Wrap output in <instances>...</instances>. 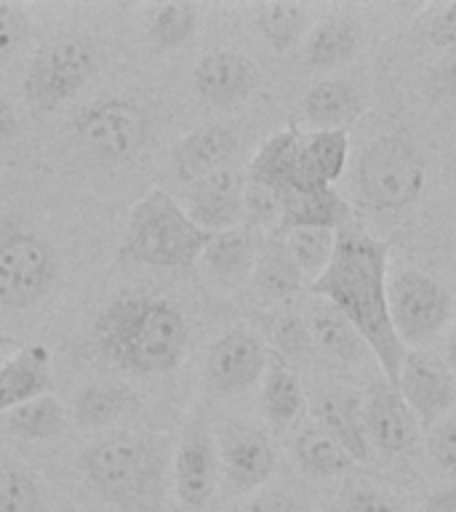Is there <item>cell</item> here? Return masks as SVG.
Listing matches in <instances>:
<instances>
[{"mask_svg": "<svg viewBox=\"0 0 456 512\" xmlns=\"http://www.w3.org/2000/svg\"><path fill=\"white\" fill-rule=\"evenodd\" d=\"M291 448H294L296 464L310 478H339V475H347L355 464L350 454L331 435L320 430L318 424L299 427L294 440H291Z\"/></svg>", "mask_w": 456, "mask_h": 512, "instance_id": "83f0119b", "label": "cell"}, {"mask_svg": "<svg viewBox=\"0 0 456 512\" xmlns=\"http://www.w3.org/2000/svg\"><path fill=\"white\" fill-rule=\"evenodd\" d=\"M6 427L19 438L54 440L67 430V411L59 400L48 392L40 398L11 408L6 414Z\"/></svg>", "mask_w": 456, "mask_h": 512, "instance_id": "1f68e13d", "label": "cell"}, {"mask_svg": "<svg viewBox=\"0 0 456 512\" xmlns=\"http://www.w3.org/2000/svg\"><path fill=\"white\" fill-rule=\"evenodd\" d=\"M280 200V224L272 235H283L299 227H326V230H342L352 222L350 203L334 190L294 192L286 190L278 195Z\"/></svg>", "mask_w": 456, "mask_h": 512, "instance_id": "7402d4cb", "label": "cell"}, {"mask_svg": "<svg viewBox=\"0 0 456 512\" xmlns=\"http://www.w3.org/2000/svg\"><path fill=\"white\" fill-rule=\"evenodd\" d=\"M360 192L376 211L408 208L424 187V163L403 136H379L360 155Z\"/></svg>", "mask_w": 456, "mask_h": 512, "instance_id": "8992f818", "label": "cell"}, {"mask_svg": "<svg viewBox=\"0 0 456 512\" xmlns=\"http://www.w3.org/2000/svg\"><path fill=\"white\" fill-rule=\"evenodd\" d=\"M16 110L6 96L0 94V144H6L16 134Z\"/></svg>", "mask_w": 456, "mask_h": 512, "instance_id": "ee69618b", "label": "cell"}, {"mask_svg": "<svg viewBox=\"0 0 456 512\" xmlns=\"http://www.w3.org/2000/svg\"><path fill=\"white\" fill-rule=\"evenodd\" d=\"M424 38L438 48H456V0L432 3L422 14Z\"/></svg>", "mask_w": 456, "mask_h": 512, "instance_id": "f35d334b", "label": "cell"}, {"mask_svg": "<svg viewBox=\"0 0 456 512\" xmlns=\"http://www.w3.org/2000/svg\"><path fill=\"white\" fill-rule=\"evenodd\" d=\"M43 494L38 478L24 464H0V512H40Z\"/></svg>", "mask_w": 456, "mask_h": 512, "instance_id": "e575fe53", "label": "cell"}, {"mask_svg": "<svg viewBox=\"0 0 456 512\" xmlns=\"http://www.w3.org/2000/svg\"><path fill=\"white\" fill-rule=\"evenodd\" d=\"M136 398L126 384L120 382H94L86 384L75 395L72 411L75 419L86 427H112L118 424L128 411H134Z\"/></svg>", "mask_w": 456, "mask_h": 512, "instance_id": "f546056e", "label": "cell"}, {"mask_svg": "<svg viewBox=\"0 0 456 512\" xmlns=\"http://www.w3.org/2000/svg\"><path fill=\"white\" fill-rule=\"evenodd\" d=\"M334 512H403V507L384 486L350 475L336 494Z\"/></svg>", "mask_w": 456, "mask_h": 512, "instance_id": "d590c367", "label": "cell"}, {"mask_svg": "<svg viewBox=\"0 0 456 512\" xmlns=\"http://www.w3.org/2000/svg\"><path fill=\"white\" fill-rule=\"evenodd\" d=\"M72 131L78 142L99 158L126 160L147 139V115L128 99H96L75 115Z\"/></svg>", "mask_w": 456, "mask_h": 512, "instance_id": "9c48e42d", "label": "cell"}, {"mask_svg": "<svg viewBox=\"0 0 456 512\" xmlns=\"http://www.w3.org/2000/svg\"><path fill=\"white\" fill-rule=\"evenodd\" d=\"M262 240L264 235L248 230L243 224L232 230L214 232L200 254V264L216 286H222L224 291H235L251 280Z\"/></svg>", "mask_w": 456, "mask_h": 512, "instance_id": "ac0fdd59", "label": "cell"}, {"mask_svg": "<svg viewBox=\"0 0 456 512\" xmlns=\"http://www.w3.org/2000/svg\"><path fill=\"white\" fill-rule=\"evenodd\" d=\"M435 83H438V88L443 94L456 96V48L438 64V70H435Z\"/></svg>", "mask_w": 456, "mask_h": 512, "instance_id": "7bdbcfd3", "label": "cell"}, {"mask_svg": "<svg viewBox=\"0 0 456 512\" xmlns=\"http://www.w3.org/2000/svg\"><path fill=\"white\" fill-rule=\"evenodd\" d=\"M243 227L259 232V235H272L280 224V200L278 195L262 184L248 182L243 192Z\"/></svg>", "mask_w": 456, "mask_h": 512, "instance_id": "8d00e7d4", "label": "cell"}, {"mask_svg": "<svg viewBox=\"0 0 456 512\" xmlns=\"http://www.w3.org/2000/svg\"><path fill=\"white\" fill-rule=\"evenodd\" d=\"M27 38V14L19 6L0 3V59H8Z\"/></svg>", "mask_w": 456, "mask_h": 512, "instance_id": "ab89813d", "label": "cell"}, {"mask_svg": "<svg viewBox=\"0 0 456 512\" xmlns=\"http://www.w3.org/2000/svg\"><path fill=\"white\" fill-rule=\"evenodd\" d=\"M83 472L102 502L123 512H160L171 456L158 435L112 432L83 454Z\"/></svg>", "mask_w": 456, "mask_h": 512, "instance_id": "3957f363", "label": "cell"}, {"mask_svg": "<svg viewBox=\"0 0 456 512\" xmlns=\"http://www.w3.org/2000/svg\"><path fill=\"white\" fill-rule=\"evenodd\" d=\"M96 70V48L83 35L48 40L24 72V99L35 112H51L80 94Z\"/></svg>", "mask_w": 456, "mask_h": 512, "instance_id": "5b68a950", "label": "cell"}, {"mask_svg": "<svg viewBox=\"0 0 456 512\" xmlns=\"http://www.w3.org/2000/svg\"><path fill=\"white\" fill-rule=\"evenodd\" d=\"M238 144V134L224 123H208V126L195 128L190 134H184L171 152L176 176L184 184H192L219 168L230 166V160L238 152Z\"/></svg>", "mask_w": 456, "mask_h": 512, "instance_id": "d6986e66", "label": "cell"}, {"mask_svg": "<svg viewBox=\"0 0 456 512\" xmlns=\"http://www.w3.org/2000/svg\"><path fill=\"white\" fill-rule=\"evenodd\" d=\"M208 238L171 192L152 187L128 214L120 254L150 267H192L200 262Z\"/></svg>", "mask_w": 456, "mask_h": 512, "instance_id": "277c9868", "label": "cell"}, {"mask_svg": "<svg viewBox=\"0 0 456 512\" xmlns=\"http://www.w3.org/2000/svg\"><path fill=\"white\" fill-rule=\"evenodd\" d=\"M304 406L307 400L296 374L286 366V360L270 355V366L262 376V411L267 422L275 430H288L302 419Z\"/></svg>", "mask_w": 456, "mask_h": 512, "instance_id": "484cf974", "label": "cell"}, {"mask_svg": "<svg viewBox=\"0 0 456 512\" xmlns=\"http://www.w3.org/2000/svg\"><path fill=\"white\" fill-rule=\"evenodd\" d=\"M347 150H350L347 131H323V128L302 131L296 144L294 182L288 190L315 192L334 187L347 163Z\"/></svg>", "mask_w": 456, "mask_h": 512, "instance_id": "e0dca14e", "label": "cell"}, {"mask_svg": "<svg viewBox=\"0 0 456 512\" xmlns=\"http://www.w3.org/2000/svg\"><path fill=\"white\" fill-rule=\"evenodd\" d=\"M256 80H259V72L254 62L238 51H211L200 56L192 72V83L200 99H206L219 110L246 102L256 88Z\"/></svg>", "mask_w": 456, "mask_h": 512, "instance_id": "2e32d148", "label": "cell"}, {"mask_svg": "<svg viewBox=\"0 0 456 512\" xmlns=\"http://www.w3.org/2000/svg\"><path fill=\"white\" fill-rule=\"evenodd\" d=\"M171 480L176 499L187 510H203L214 499L219 480V451L203 416H195L184 427L182 440L176 443L171 456Z\"/></svg>", "mask_w": 456, "mask_h": 512, "instance_id": "8fae6325", "label": "cell"}, {"mask_svg": "<svg viewBox=\"0 0 456 512\" xmlns=\"http://www.w3.org/2000/svg\"><path fill=\"white\" fill-rule=\"evenodd\" d=\"M387 254L390 243L368 235L358 222L336 232L334 256L310 283V296H320L339 307L358 328L363 342L382 368L384 379L398 387L400 366L408 350L395 334L387 304Z\"/></svg>", "mask_w": 456, "mask_h": 512, "instance_id": "6da1fadb", "label": "cell"}, {"mask_svg": "<svg viewBox=\"0 0 456 512\" xmlns=\"http://www.w3.org/2000/svg\"><path fill=\"white\" fill-rule=\"evenodd\" d=\"M216 451H219V472L240 494L259 491L278 467V451L270 435L238 419L222 424L216 435Z\"/></svg>", "mask_w": 456, "mask_h": 512, "instance_id": "30bf717a", "label": "cell"}, {"mask_svg": "<svg viewBox=\"0 0 456 512\" xmlns=\"http://www.w3.org/2000/svg\"><path fill=\"white\" fill-rule=\"evenodd\" d=\"M430 456L440 470L456 475V416L440 422L430 435Z\"/></svg>", "mask_w": 456, "mask_h": 512, "instance_id": "60d3db41", "label": "cell"}, {"mask_svg": "<svg viewBox=\"0 0 456 512\" xmlns=\"http://www.w3.org/2000/svg\"><path fill=\"white\" fill-rule=\"evenodd\" d=\"M3 360H6V355H3V350H0V366H3Z\"/></svg>", "mask_w": 456, "mask_h": 512, "instance_id": "7dc6e473", "label": "cell"}, {"mask_svg": "<svg viewBox=\"0 0 456 512\" xmlns=\"http://www.w3.org/2000/svg\"><path fill=\"white\" fill-rule=\"evenodd\" d=\"M54 384L51 374V350L46 344H24L0 366V414L48 395Z\"/></svg>", "mask_w": 456, "mask_h": 512, "instance_id": "44dd1931", "label": "cell"}, {"mask_svg": "<svg viewBox=\"0 0 456 512\" xmlns=\"http://www.w3.org/2000/svg\"><path fill=\"white\" fill-rule=\"evenodd\" d=\"M270 366V347L251 328H230L208 347L206 379L211 390L232 395L262 382Z\"/></svg>", "mask_w": 456, "mask_h": 512, "instance_id": "7c38bea8", "label": "cell"}, {"mask_svg": "<svg viewBox=\"0 0 456 512\" xmlns=\"http://www.w3.org/2000/svg\"><path fill=\"white\" fill-rule=\"evenodd\" d=\"M304 112L323 131H347L363 112V94L350 80H318L304 96Z\"/></svg>", "mask_w": 456, "mask_h": 512, "instance_id": "d4e9b609", "label": "cell"}, {"mask_svg": "<svg viewBox=\"0 0 456 512\" xmlns=\"http://www.w3.org/2000/svg\"><path fill=\"white\" fill-rule=\"evenodd\" d=\"M312 416L320 430L331 435L350 454L352 462H368L371 440H368L366 408L360 406L358 395L347 390L320 392L312 403Z\"/></svg>", "mask_w": 456, "mask_h": 512, "instance_id": "ffe728a7", "label": "cell"}, {"mask_svg": "<svg viewBox=\"0 0 456 512\" xmlns=\"http://www.w3.org/2000/svg\"><path fill=\"white\" fill-rule=\"evenodd\" d=\"M272 344L280 358H304L312 350V336L299 312H280L272 326Z\"/></svg>", "mask_w": 456, "mask_h": 512, "instance_id": "74e56055", "label": "cell"}, {"mask_svg": "<svg viewBox=\"0 0 456 512\" xmlns=\"http://www.w3.org/2000/svg\"><path fill=\"white\" fill-rule=\"evenodd\" d=\"M96 350L107 363L134 376H158L179 368L190 347V323L182 307L160 294L118 296L94 323Z\"/></svg>", "mask_w": 456, "mask_h": 512, "instance_id": "7a4b0ae2", "label": "cell"}, {"mask_svg": "<svg viewBox=\"0 0 456 512\" xmlns=\"http://www.w3.org/2000/svg\"><path fill=\"white\" fill-rule=\"evenodd\" d=\"M358 51V30L347 19H323L304 40V56L315 70L342 67Z\"/></svg>", "mask_w": 456, "mask_h": 512, "instance_id": "4dcf8cb0", "label": "cell"}, {"mask_svg": "<svg viewBox=\"0 0 456 512\" xmlns=\"http://www.w3.org/2000/svg\"><path fill=\"white\" fill-rule=\"evenodd\" d=\"M304 283H307V278L288 254L283 238L280 235H264L254 272H251L254 294L267 304L288 302L302 291Z\"/></svg>", "mask_w": 456, "mask_h": 512, "instance_id": "cb8c5ba5", "label": "cell"}, {"mask_svg": "<svg viewBox=\"0 0 456 512\" xmlns=\"http://www.w3.org/2000/svg\"><path fill=\"white\" fill-rule=\"evenodd\" d=\"M363 408H366L368 440L382 454L406 456L414 451L422 427H419L414 411L408 408L398 387H392L387 379L382 384H374Z\"/></svg>", "mask_w": 456, "mask_h": 512, "instance_id": "9a60e30c", "label": "cell"}, {"mask_svg": "<svg viewBox=\"0 0 456 512\" xmlns=\"http://www.w3.org/2000/svg\"><path fill=\"white\" fill-rule=\"evenodd\" d=\"M302 318L307 323L312 342L318 344L320 350H326L328 355H334L342 363H352V366L371 358V350L363 342V336L358 334V328L352 326L350 320L344 318V312L334 307L328 299L310 296Z\"/></svg>", "mask_w": 456, "mask_h": 512, "instance_id": "603a6c76", "label": "cell"}, {"mask_svg": "<svg viewBox=\"0 0 456 512\" xmlns=\"http://www.w3.org/2000/svg\"><path fill=\"white\" fill-rule=\"evenodd\" d=\"M446 355H448V368L456 374V328H454V334H451V339H448Z\"/></svg>", "mask_w": 456, "mask_h": 512, "instance_id": "bcb514c9", "label": "cell"}, {"mask_svg": "<svg viewBox=\"0 0 456 512\" xmlns=\"http://www.w3.org/2000/svg\"><path fill=\"white\" fill-rule=\"evenodd\" d=\"M254 22L267 46L286 54L307 40L312 30V11L302 3H262L256 6Z\"/></svg>", "mask_w": 456, "mask_h": 512, "instance_id": "f1b7e54d", "label": "cell"}, {"mask_svg": "<svg viewBox=\"0 0 456 512\" xmlns=\"http://www.w3.org/2000/svg\"><path fill=\"white\" fill-rule=\"evenodd\" d=\"M240 512H312V507L286 491H264V494L254 496Z\"/></svg>", "mask_w": 456, "mask_h": 512, "instance_id": "b9f144b4", "label": "cell"}, {"mask_svg": "<svg viewBox=\"0 0 456 512\" xmlns=\"http://www.w3.org/2000/svg\"><path fill=\"white\" fill-rule=\"evenodd\" d=\"M422 512H456V488H446V491L432 494L424 502Z\"/></svg>", "mask_w": 456, "mask_h": 512, "instance_id": "f6af8a7d", "label": "cell"}, {"mask_svg": "<svg viewBox=\"0 0 456 512\" xmlns=\"http://www.w3.org/2000/svg\"><path fill=\"white\" fill-rule=\"evenodd\" d=\"M299 128L288 126L278 134H272L267 142L256 150L251 166H248V182H256L272 190L275 195L291 187L296 168V144H299Z\"/></svg>", "mask_w": 456, "mask_h": 512, "instance_id": "4316f807", "label": "cell"}, {"mask_svg": "<svg viewBox=\"0 0 456 512\" xmlns=\"http://www.w3.org/2000/svg\"><path fill=\"white\" fill-rule=\"evenodd\" d=\"M390 320L403 347L430 344L446 328L454 299L438 278L427 272L403 270L387 283Z\"/></svg>", "mask_w": 456, "mask_h": 512, "instance_id": "ba28073f", "label": "cell"}, {"mask_svg": "<svg viewBox=\"0 0 456 512\" xmlns=\"http://www.w3.org/2000/svg\"><path fill=\"white\" fill-rule=\"evenodd\" d=\"M243 192L246 176L232 166H224L198 182L187 184L184 198L179 200L190 219L208 235L232 230L243 222Z\"/></svg>", "mask_w": 456, "mask_h": 512, "instance_id": "4fadbf2b", "label": "cell"}, {"mask_svg": "<svg viewBox=\"0 0 456 512\" xmlns=\"http://www.w3.org/2000/svg\"><path fill=\"white\" fill-rule=\"evenodd\" d=\"M59 256L46 238L30 230L0 232V307L27 310L54 288Z\"/></svg>", "mask_w": 456, "mask_h": 512, "instance_id": "52a82bcc", "label": "cell"}, {"mask_svg": "<svg viewBox=\"0 0 456 512\" xmlns=\"http://www.w3.org/2000/svg\"><path fill=\"white\" fill-rule=\"evenodd\" d=\"M398 390L422 430H432L438 416L446 414L456 400L451 371L427 352H408L400 366Z\"/></svg>", "mask_w": 456, "mask_h": 512, "instance_id": "5bb4252c", "label": "cell"}, {"mask_svg": "<svg viewBox=\"0 0 456 512\" xmlns=\"http://www.w3.org/2000/svg\"><path fill=\"white\" fill-rule=\"evenodd\" d=\"M336 232L339 230H326V227H299V230H288L280 235L291 259H294L296 267L302 270V275L310 283L331 262L336 246Z\"/></svg>", "mask_w": 456, "mask_h": 512, "instance_id": "d6a6232c", "label": "cell"}, {"mask_svg": "<svg viewBox=\"0 0 456 512\" xmlns=\"http://www.w3.org/2000/svg\"><path fill=\"white\" fill-rule=\"evenodd\" d=\"M198 30V6L160 3L152 8L150 38L158 48H182Z\"/></svg>", "mask_w": 456, "mask_h": 512, "instance_id": "836d02e7", "label": "cell"}]
</instances>
